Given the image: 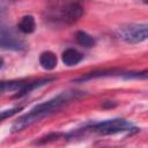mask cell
<instances>
[{"mask_svg": "<svg viewBox=\"0 0 148 148\" xmlns=\"http://www.w3.org/2000/svg\"><path fill=\"white\" fill-rule=\"evenodd\" d=\"M81 95H82V92H77V91H66V92L64 91L62 94L34 106L28 113L20 117L13 124L12 132L13 133L20 132V131L29 127L30 125L35 124L36 121L40 120L42 118L47 117L49 114L61 110L64 106H66L68 103H71V101L75 99L76 97H79Z\"/></svg>", "mask_w": 148, "mask_h": 148, "instance_id": "cell-1", "label": "cell"}, {"mask_svg": "<svg viewBox=\"0 0 148 148\" xmlns=\"http://www.w3.org/2000/svg\"><path fill=\"white\" fill-rule=\"evenodd\" d=\"M90 130L94 132H97L102 135H110V134H117L120 132H128L131 130H135L131 123H128L125 119L121 118H114L109 119L99 123H95L89 126Z\"/></svg>", "mask_w": 148, "mask_h": 148, "instance_id": "cell-2", "label": "cell"}, {"mask_svg": "<svg viewBox=\"0 0 148 148\" xmlns=\"http://www.w3.org/2000/svg\"><path fill=\"white\" fill-rule=\"evenodd\" d=\"M118 36L126 43L136 44L147 39L148 25L146 23H131L118 30Z\"/></svg>", "mask_w": 148, "mask_h": 148, "instance_id": "cell-3", "label": "cell"}, {"mask_svg": "<svg viewBox=\"0 0 148 148\" xmlns=\"http://www.w3.org/2000/svg\"><path fill=\"white\" fill-rule=\"evenodd\" d=\"M0 49L22 51L25 49V43L13 32L6 29H0Z\"/></svg>", "mask_w": 148, "mask_h": 148, "instance_id": "cell-4", "label": "cell"}, {"mask_svg": "<svg viewBox=\"0 0 148 148\" xmlns=\"http://www.w3.org/2000/svg\"><path fill=\"white\" fill-rule=\"evenodd\" d=\"M83 12H84V9H83L82 5L77 1H73V2L67 3L62 8L61 18L66 23H74L79 18H81V16L83 15Z\"/></svg>", "mask_w": 148, "mask_h": 148, "instance_id": "cell-5", "label": "cell"}, {"mask_svg": "<svg viewBox=\"0 0 148 148\" xmlns=\"http://www.w3.org/2000/svg\"><path fill=\"white\" fill-rule=\"evenodd\" d=\"M52 81H54V77H44V79H39V80L34 81V82H30V83H25V84L23 86V88L18 90V92L15 95V97H16V98H17V97H18V98H20V97H23V96L30 94L32 90H35V89H37V88H39V87H43V86H45V84H49V83L52 82Z\"/></svg>", "mask_w": 148, "mask_h": 148, "instance_id": "cell-6", "label": "cell"}, {"mask_svg": "<svg viewBox=\"0 0 148 148\" xmlns=\"http://www.w3.org/2000/svg\"><path fill=\"white\" fill-rule=\"evenodd\" d=\"M82 59H83V54L75 49H67L62 52L61 56V60L67 67L77 65Z\"/></svg>", "mask_w": 148, "mask_h": 148, "instance_id": "cell-7", "label": "cell"}, {"mask_svg": "<svg viewBox=\"0 0 148 148\" xmlns=\"http://www.w3.org/2000/svg\"><path fill=\"white\" fill-rule=\"evenodd\" d=\"M57 62V56L51 51H44L39 56V65L46 71H52L56 68Z\"/></svg>", "mask_w": 148, "mask_h": 148, "instance_id": "cell-8", "label": "cell"}, {"mask_svg": "<svg viewBox=\"0 0 148 148\" xmlns=\"http://www.w3.org/2000/svg\"><path fill=\"white\" fill-rule=\"evenodd\" d=\"M27 82L24 80H10V81H0V95L9 91H18L23 88Z\"/></svg>", "mask_w": 148, "mask_h": 148, "instance_id": "cell-9", "label": "cell"}, {"mask_svg": "<svg viewBox=\"0 0 148 148\" xmlns=\"http://www.w3.org/2000/svg\"><path fill=\"white\" fill-rule=\"evenodd\" d=\"M17 28L23 34H32L36 29V22L34 16L31 15H24L21 17L20 22L17 23Z\"/></svg>", "mask_w": 148, "mask_h": 148, "instance_id": "cell-10", "label": "cell"}, {"mask_svg": "<svg viewBox=\"0 0 148 148\" xmlns=\"http://www.w3.org/2000/svg\"><path fill=\"white\" fill-rule=\"evenodd\" d=\"M75 39H76V43L83 47H92L95 45V39L92 36H90L89 34L84 32V31H77L76 35H75Z\"/></svg>", "mask_w": 148, "mask_h": 148, "instance_id": "cell-11", "label": "cell"}, {"mask_svg": "<svg viewBox=\"0 0 148 148\" xmlns=\"http://www.w3.org/2000/svg\"><path fill=\"white\" fill-rule=\"evenodd\" d=\"M21 110H22V108H12V109H7V110L0 111V121H2V120H5V119H7V118L14 116L15 113H17V112L21 111Z\"/></svg>", "mask_w": 148, "mask_h": 148, "instance_id": "cell-12", "label": "cell"}, {"mask_svg": "<svg viewBox=\"0 0 148 148\" xmlns=\"http://www.w3.org/2000/svg\"><path fill=\"white\" fill-rule=\"evenodd\" d=\"M121 76L126 80H130V79H147V71H143L141 73H123Z\"/></svg>", "mask_w": 148, "mask_h": 148, "instance_id": "cell-13", "label": "cell"}, {"mask_svg": "<svg viewBox=\"0 0 148 148\" xmlns=\"http://www.w3.org/2000/svg\"><path fill=\"white\" fill-rule=\"evenodd\" d=\"M2 66H3V59H2V58H0V69L2 68Z\"/></svg>", "mask_w": 148, "mask_h": 148, "instance_id": "cell-14", "label": "cell"}, {"mask_svg": "<svg viewBox=\"0 0 148 148\" xmlns=\"http://www.w3.org/2000/svg\"><path fill=\"white\" fill-rule=\"evenodd\" d=\"M143 2H145V3H146V2H147V0H143Z\"/></svg>", "mask_w": 148, "mask_h": 148, "instance_id": "cell-15", "label": "cell"}, {"mask_svg": "<svg viewBox=\"0 0 148 148\" xmlns=\"http://www.w3.org/2000/svg\"><path fill=\"white\" fill-rule=\"evenodd\" d=\"M51 1H54V0H51Z\"/></svg>", "mask_w": 148, "mask_h": 148, "instance_id": "cell-16", "label": "cell"}, {"mask_svg": "<svg viewBox=\"0 0 148 148\" xmlns=\"http://www.w3.org/2000/svg\"><path fill=\"white\" fill-rule=\"evenodd\" d=\"M13 1H16V0H13Z\"/></svg>", "mask_w": 148, "mask_h": 148, "instance_id": "cell-17", "label": "cell"}]
</instances>
